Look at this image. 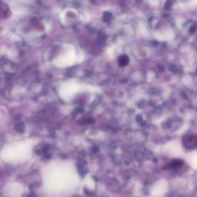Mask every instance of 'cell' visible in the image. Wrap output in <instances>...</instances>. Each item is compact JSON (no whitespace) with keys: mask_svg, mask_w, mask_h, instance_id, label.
<instances>
[{"mask_svg":"<svg viewBox=\"0 0 197 197\" xmlns=\"http://www.w3.org/2000/svg\"><path fill=\"white\" fill-rule=\"evenodd\" d=\"M183 143L185 147L192 149L197 147V136L193 135L186 136L183 139Z\"/></svg>","mask_w":197,"mask_h":197,"instance_id":"1","label":"cell"},{"mask_svg":"<svg viewBox=\"0 0 197 197\" xmlns=\"http://www.w3.org/2000/svg\"><path fill=\"white\" fill-rule=\"evenodd\" d=\"M182 165H183V162L182 161H180V160H175V161L172 162L169 165V167L170 169H172V168H177V167L180 166Z\"/></svg>","mask_w":197,"mask_h":197,"instance_id":"2","label":"cell"},{"mask_svg":"<svg viewBox=\"0 0 197 197\" xmlns=\"http://www.w3.org/2000/svg\"><path fill=\"white\" fill-rule=\"evenodd\" d=\"M128 63V58L126 56H122L120 59V64L121 66H126Z\"/></svg>","mask_w":197,"mask_h":197,"instance_id":"3","label":"cell"}]
</instances>
